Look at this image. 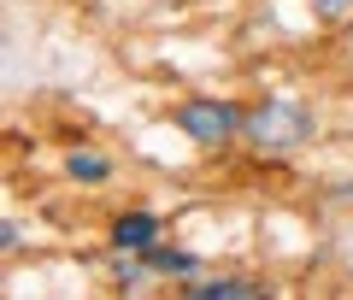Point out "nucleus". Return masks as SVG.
I'll list each match as a JSON object with an SVG mask.
<instances>
[{"label": "nucleus", "mask_w": 353, "mask_h": 300, "mask_svg": "<svg viewBox=\"0 0 353 300\" xmlns=\"http://www.w3.org/2000/svg\"><path fill=\"white\" fill-rule=\"evenodd\" d=\"M306 130H312L306 106H289V100H271V106L248 112V136L259 148H294V141H306Z\"/></svg>", "instance_id": "nucleus-1"}, {"label": "nucleus", "mask_w": 353, "mask_h": 300, "mask_svg": "<svg viewBox=\"0 0 353 300\" xmlns=\"http://www.w3.org/2000/svg\"><path fill=\"white\" fill-rule=\"evenodd\" d=\"M176 124H183V136H194V141H230L248 118L236 112V106H224V100H189V106H176Z\"/></svg>", "instance_id": "nucleus-2"}, {"label": "nucleus", "mask_w": 353, "mask_h": 300, "mask_svg": "<svg viewBox=\"0 0 353 300\" xmlns=\"http://www.w3.org/2000/svg\"><path fill=\"white\" fill-rule=\"evenodd\" d=\"M153 241H159V224H153V212H124L112 224V248H124V253H148Z\"/></svg>", "instance_id": "nucleus-3"}, {"label": "nucleus", "mask_w": 353, "mask_h": 300, "mask_svg": "<svg viewBox=\"0 0 353 300\" xmlns=\"http://www.w3.org/2000/svg\"><path fill=\"white\" fill-rule=\"evenodd\" d=\"M148 271H159V277H194V253L159 248V241H153V248H148Z\"/></svg>", "instance_id": "nucleus-4"}, {"label": "nucleus", "mask_w": 353, "mask_h": 300, "mask_svg": "<svg viewBox=\"0 0 353 300\" xmlns=\"http://www.w3.org/2000/svg\"><path fill=\"white\" fill-rule=\"evenodd\" d=\"M194 294H206V300H248V294H259V283H241V277H218V283H189Z\"/></svg>", "instance_id": "nucleus-5"}, {"label": "nucleus", "mask_w": 353, "mask_h": 300, "mask_svg": "<svg viewBox=\"0 0 353 300\" xmlns=\"http://www.w3.org/2000/svg\"><path fill=\"white\" fill-rule=\"evenodd\" d=\"M65 171H71L77 183H106V171H112V165H106L101 153H83V148H77L71 159H65Z\"/></svg>", "instance_id": "nucleus-6"}]
</instances>
